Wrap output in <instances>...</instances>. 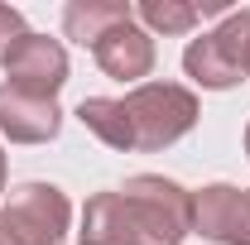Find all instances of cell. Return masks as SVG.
Instances as JSON below:
<instances>
[{
    "mask_svg": "<svg viewBox=\"0 0 250 245\" xmlns=\"http://www.w3.org/2000/svg\"><path fill=\"white\" fill-rule=\"evenodd\" d=\"M135 15H140L145 34H192L202 20V10L192 0H140Z\"/></svg>",
    "mask_w": 250,
    "mask_h": 245,
    "instance_id": "30bf717a",
    "label": "cell"
},
{
    "mask_svg": "<svg viewBox=\"0 0 250 245\" xmlns=\"http://www.w3.org/2000/svg\"><path fill=\"white\" fill-rule=\"evenodd\" d=\"M58 130H62L58 101L0 87V135L5 140H15V144H48V140H58Z\"/></svg>",
    "mask_w": 250,
    "mask_h": 245,
    "instance_id": "52a82bcc",
    "label": "cell"
},
{
    "mask_svg": "<svg viewBox=\"0 0 250 245\" xmlns=\"http://www.w3.org/2000/svg\"><path fill=\"white\" fill-rule=\"evenodd\" d=\"M72 231V202L53 183H20L0 207V245H62Z\"/></svg>",
    "mask_w": 250,
    "mask_h": 245,
    "instance_id": "3957f363",
    "label": "cell"
},
{
    "mask_svg": "<svg viewBox=\"0 0 250 245\" xmlns=\"http://www.w3.org/2000/svg\"><path fill=\"white\" fill-rule=\"evenodd\" d=\"M24 15L15 10V5H0V67H5V58H10V48L24 39Z\"/></svg>",
    "mask_w": 250,
    "mask_h": 245,
    "instance_id": "7c38bea8",
    "label": "cell"
},
{
    "mask_svg": "<svg viewBox=\"0 0 250 245\" xmlns=\"http://www.w3.org/2000/svg\"><path fill=\"white\" fill-rule=\"evenodd\" d=\"M192 236V192L164 173H135L125 187L82 207V245H183Z\"/></svg>",
    "mask_w": 250,
    "mask_h": 245,
    "instance_id": "6da1fadb",
    "label": "cell"
},
{
    "mask_svg": "<svg viewBox=\"0 0 250 245\" xmlns=\"http://www.w3.org/2000/svg\"><path fill=\"white\" fill-rule=\"evenodd\" d=\"M96 67L106 72V77H116V82H145L149 72H154V34H145L135 20H125V24H116V29L106 34L101 43L92 48Z\"/></svg>",
    "mask_w": 250,
    "mask_h": 245,
    "instance_id": "8992f818",
    "label": "cell"
},
{
    "mask_svg": "<svg viewBox=\"0 0 250 245\" xmlns=\"http://www.w3.org/2000/svg\"><path fill=\"white\" fill-rule=\"evenodd\" d=\"M217 34L231 43V53H236V62H241V72L250 77V10H231V15L217 24Z\"/></svg>",
    "mask_w": 250,
    "mask_h": 245,
    "instance_id": "8fae6325",
    "label": "cell"
},
{
    "mask_svg": "<svg viewBox=\"0 0 250 245\" xmlns=\"http://www.w3.org/2000/svg\"><path fill=\"white\" fill-rule=\"evenodd\" d=\"M125 20H135V5H125V0H72L62 10V34L77 39L82 48H96Z\"/></svg>",
    "mask_w": 250,
    "mask_h": 245,
    "instance_id": "9c48e42d",
    "label": "cell"
},
{
    "mask_svg": "<svg viewBox=\"0 0 250 245\" xmlns=\"http://www.w3.org/2000/svg\"><path fill=\"white\" fill-rule=\"evenodd\" d=\"M183 72L197 87H207V92H226V87H236V82L246 77L241 62H236V53H231V43H226L217 29L202 34V39H192L183 48Z\"/></svg>",
    "mask_w": 250,
    "mask_h": 245,
    "instance_id": "ba28073f",
    "label": "cell"
},
{
    "mask_svg": "<svg viewBox=\"0 0 250 245\" xmlns=\"http://www.w3.org/2000/svg\"><path fill=\"white\" fill-rule=\"evenodd\" d=\"M5 183H10V168H5V149H0V192H5Z\"/></svg>",
    "mask_w": 250,
    "mask_h": 245,
    "instance_id": "4fadbf2b",
    "label": "cell"
},
{
    "mask_svg": "<svg viewBox=\"0 0 250 245\" xmlns=\"http://www.w3.org/2000/svg\"><path fill=\"white\" fill-rule=\"evenodd\" d=\"M62 82H67V48L48 34H24L10 58H5V87L15 92L43 96V101H58Z\"/></svg>",
    "mask_w": 250,
    "mask_h": 245,
    "instance_id": "277c9868",
    "label": "cell"
},
{
    "mask_svg": "<svg viewBox=\"0 0 250 245\" xmlns=\"http://www.w3.org/2000/svg\"><path fill=\"white\" fill-rule=\"evenodd\" d=\"M246 159H250V125H246Z\"/></svg>",
    "mask_w": 250,
    "mask_h": 245,
    "instance_id": "5bb4252c",
    "label": "cell"
},
{
    "mask_svg": "<svg viewBox=\"0 0 250 245\" xmlns=\"http://www.w3.org/2000/svg\"><path fill=\"white\" fill-rule=\"evenodd\" d=\"M202 106L178 82H140L125 96H82L77 121L121 154H159L197 125Z\"/></svg>",
    "mask_w": 250,
    "mask_h": 245,
    "instance_id": "7a4b0ae2",
    "label": "cell"
},
{
    "mask_svg": "<svg viewBox=\"0 0 250 245\" xmlns=\"http://www.w3.org/2000/svg\"><path fill=\"white\" fill-rule=\"evenodd\" d=\"M192 231L212 245H250V187L207 183L192 192Z\"/></svg>",
    "mask_w": 250,
    "mask_h": 245,
    "instance_id": "5b68a950",
    "label": "cell"
}]
</instances>
